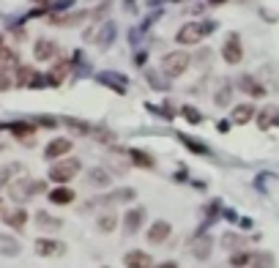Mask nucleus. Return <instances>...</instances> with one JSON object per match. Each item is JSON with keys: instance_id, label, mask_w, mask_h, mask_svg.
<instances>
[{"instance_id": "obj_1", "label": "nucleus", "mask_w": 279, "mask_h": 268, "mask_svg": "<svg viewBox=\"0 0 279 268\" xmlns=\"http://www.w3.org/2000/svg\"><path fill=\"white\" fill-rule=\"evenodd\" d=\"M162 74H164L167 80H178V77H184L186 72H189V66H192V55L189 52H184V50H176V52H167L164 58H162Z\"/></svg>"}, {"instance_id": "obj_2", "label": "nucleus", "mask_w": 279, "mask_h": 268, "mask_svg": "<svg viewBox=\"0 0 279 268\" xmlns=\"http://www.w3.org/2000/svg\"><path fill=\"white\" fill-rule=\"evenodd\" d=\"M46 189L44 180H36V178H20V180H11L8 184V197L14 202H28L30 197L42 194Z\"/></svg>"}, {"instance_id": "obj_3", "label": "nucleus", "mask_w": 279, "mask_h": 268, "mask_svg": "<svg viewBox=\"0 0 279 268\" xmlns=\"http://www.w3.org/2000/svg\"><path fill=\"white\" fill-rule=\"evenodd\" d=\"M80 170H82V162H80L77 156H66V159L52 162V167H50V180H52V184L66 186Z\"/></svg>"}, {"instance_id": "obj_4", "label": "nucleus", "mask_w": 279, "mask_h": 268, "mask_svg": "<svg viewBox=\"0 0 279 268\" xmlns=\"http://www.w3.org/2000/svg\"><path fill=\"white\" fill-rule=\"evenodd\" d=\"M134 197H137V192L132 189V186H124V189H115V192H110V194L96 197V200H88L82 211H90V208H96V206H115V202H132Z\"/></svg>"}, {"instance_id": "obj_5", "label": "nucleus", "mask_w": 279, "mask_h": 268, "mask_svg": "<svg viewBox=\"0 0 279 268\" xmlns=\"http://www.w3.org/2000/svg\"><path fill=\"white\" fill-rule=\"evenodd\" d=\"M206 36L208 33H206V25H202V22H186V25L178 28L176 42L181 46H192V44H200Z\"/></svg>"}, {"instance_id": "obj_6", "label": "nucleus", "mask_w": 279, "mask_h": 268, "mask_svg": "<svg viewBox=\"0 0 279 268\" xmlns=\"http://www.w3.org/2000/svg\"><path fill=\"white\" fill-rule=\"evenodd\" d=\"M222 60L228 66H238L244 60V46H241V36L238 33H228V38L222 44Z\"/></svg>"}, {"instance_id": "obj_7", "label": "nucleus", "mask_w": 279, "mask_h": 268, "mask_svg": "<svg viewBox=\"0 0 279 268\" xmlns=\"http://www.w3.org/2000/svg\"><path fill=\"white\" fill-rule=\"evenodd\" d=\"M145 219H148V211H145L142 206H132L129 211L124 214V230H126V236H134V232L142 230Z\"/></svg>"}, {"instance_id": "obj_8", "label": "nucleus", "mask_w": 279, "mask_h": 268, "mask_svg": "<svg viewBox=\"0 0 279 268\" xmlns=\"http://www.w3.org/2000/svg\"><path fill=\"white\" fill-rule=\"evenodd\" d=\"M72 148H74V142L68 137H55V140H50V142H46L44 159L58 162V159H63V156H68V150H72Z\"/></svg>"}, {"instance_id": "obj_9", "label": "nucleus", "mask_w": 279, "mask_h": 268, "mask_svg": "<svg viewBox=\"0 0 279 268\" xmlns=\"http://www.w3.org/2000/svg\"><path fill=\"white\" fill-rule=\"evenodd\" d=\"M170 236H172V224H170V222H164V219H156V222H150L148 232H145V238H148V244H154V246H159V244H164Z\"/></svg>"}, {"instance_id": "obj_10", "label": "nucleus", "mask_w": 279, "mask_h": 268, "mask_svg": "<svg viewBox=\"0 0 279 268\" xmlns=\"http://www.w3.org/2000/svg\"><path fill=\"white\" fill-rule=\"evenodd\" d=\"M236 88L241 93H246V96H252V98H263L266 96V88L260 85V80L254 77V74H241L238 82H236Z\"/></svg>"}, {"instance_id": "obj_11", "label": "nucleus", "mask_w": 279, "mask_h": 268, "mask_svg": "<svg viewBox=\"0 0 279 268\" xmlns=\"http://www.w3.org/2000/svg\"><path fill=\"white\" fill-rule=\"evenodd\" d=\"M214 254V238L211 236H194V241H192V258L200 260V263H206L208 258Z\"/></svg>"}, {"instance_id": "obj_12", "label": "nucleus", "mask_w": 279, "mask_h": 268, "mask_svg": "<svg viewBox=\"0 0 279 268\" xmlns=\"http://www.w3.org/2000/svg\"><path fill=\"white\" fill-rule=\"evenodd\" d=\"M58 50H60V46L52 42V38H38V42L33 44V58H36V60H44V63L46 60H55Z\"/></svg>"}, {"instance_id": "obj_13", "label": "nucleus", "mask_w": 279, "mask_h": 268, "mask_svg": "<svg viewBox=\"0 0 279 268\" xmlns=\"http://www.w3.org/2000/svg\"><path fill=\"white\" fill-rule=\"evenodd\" d=\"M38 126L33 120H16V124H8V132L14 134L16 140H22L25 145H33V134H36Z\"/></svg>"}, {"instance_id": "obj_14", "label": "nucleus", "mask_w": 279, "mask_h": 268, "mask_svg": "<svg viewBox=\"0 0 279 268\" xmlns=\"http://www.w3.org/2000/svg\"><path fill=\"white\" fill-rule=\"evenodd\" d=\"M88 16H93L90 11H74V14H52L50 22H52V25H60V28H74V25H82Z\"/></svg>"}, {"instance_id": "obj_15", "label": "nucleus", "mask_w": 279, "mask_h": 268, "mask_svg": "<svg viewBox=\"0 0 279 268\" xmlns=\"http://www.w3.org/2000/svg\"><path fill=\"white\" fill-rule=\"evenodd\" d=\"M66 252V246H63L60 241H55V238H38L36 241V254L38 258H58V254Z\"/></svg>"}, {"instance_id": "obj_16", "label": "nucleus", "mask_w": 279, "mask_h": 268, "mask_svg": "<svg viewBox=\"0 0 279 268\" xmlns=\"http://www.w3.org/2000/svg\"><path fill=\"white\" fill-rule=\"evenodd\" d=\"M124 266L126 268H154V260L145 249H132L124 254Z\"/></svg>"}, {"instance_id": "obj_17", "label": "nucleus", "mask_w": 279, "mask_h": 268, "mask_svg": "<svg viewBox=\"0 0 279 268\" xmlns=\"http://www.w3.org/2000/svg\"><path fill=\"white\" fill-rule=\"evenodd\" d=\"M85 178H88V184L93 189H107V186L112 184V172H110L107 167H90Z\"/></svg>"}, {"instance_id": "obj_18", "label": "nucleus", "mask_w": 279, "mask_h": 268, "mask_svg": "<svg viewBox=\"0 0 279 268\" xmlns=\"http://www.w3.org/2000/svg\"><path fill=\"white\" fill-rule=\"evenodd\" d=\"M260 129H271V126H279V107L276 104H266L258 115H254Z\"/></svg>"}, {"instance_id": "obj_19", "label": "nucleus", "mask_w": 279, "mask_h": 268, "mask_svg": "<svg viewBox=\"0 0 279 268\" xmlns=\"http://www.w3.org/2000/svg\"><path fill=\"white\" fill-rule=\"evenodd\" d=\"M68 72H72V63L68 60H55V66H52L50 74H46V85H52V88L63 85V80L68 77Z\"/></svg>"}, {"instance_id": "obj_20", "label": "nucleus", "mask_w": 279, "mask_h": 268, "mask_svg": "<svg viewBox=\"0 0 279 268\" xmlns=\"http://www.w3.org/2000/svg\"><path fill=\"white\" fill-rule=\"evenodd\" d=\"M126 159H129L134 167H142V170H154L156 167V159L150 154H145L142 148H129L126 150Z\"/></svg>"}, {"instance_id": "obj_21", "label": "nucleus", "mask_w": 279, "mask_h": 268, "mask_svg": "<svg viewBox=\"0 0 279 268\" xmlns=\"http://www.w3.org/2000/svg\"><path fill=\"white\" fill-rule=\"evenodd\" d=\"M98 82L107 85V88H112L115 93H126V82H129V80H126L124 74H118V72H102L98 74Z\"/></svg>"}, {"instance_id": "obj_22", "label": "nucleus", "mask_w": 279, "mask_h": 268, "mask_svg": "<svg viewBox=\"0 0 279 268\" xmlns=\"http://www.w3.org/2000/svg\"><path fill=\"white\" fill-rule=\"evenodd\" d=\"M3 222L6 227H14V230H22V227L28 224V211L22 206L11 208V211H3Z\"/></svg>"}, {"instance_id": "obj_23", "label": "nucleus", "mask_w": 279, "mask_h": 268, "mask_svg": "<svg viewBox=\"0 0 279 268\" xmlns=\"http://www.w3.org/2000/svg\"><path fill=\"white\" fill-rule=\"evenodd\" d=\"M232 90H236V85H232L230 80H222V82H219V88L214 90V104H216V107H230Z\"/></svg>"}, {"instance_id": "obj_24", "label": "nucleus", "mask_w": 279, "mask_h": 268, "mask_svg": "<svg viewBox=\"0 0 279 268\" xmlns=\"http://www.w3.org/2000/svg\"><path fill=\"white\" fill-rule=\"evenodd\" d=\"M36 224H38V230H44V232H58L63 227V219L52 216V214H46V211H36Z\"/></svg>"}, {"instance_id": "obj_25", "label": "nucleus", "mask_w": 279, "mask_h": 268, "mask_svg": "<svg viewBox=\"0 0 279 268\" xmlns=\"http://www.w3.org/2000/svg\"><path fill=\"white\" fill-rule=\"evenodd\" d=\"M254 115H258V112H254L252 104H236L232 112H230V120H232V124H238V126H244V124H249Z\"/></svg>"}, {"instance_id": "obj_26", "label": "nucleus", "mask_w": 279, "mask_h": 268, "mask_svg": "<svg viewBox=\"0 0 279 268\" xmlns=\"http://www.w3.org/2000/svg\"><path fill=\"white\" fill-rule=\"evenodd\" d=\"M20 252H22V244L16 241L14 236H6V232H0V254H6V258H16Z\"/></svg>"}, {"instance_id": "obj_27", "label": "nucleus", "mask_w": 279, "mask_h": 268, "mask_svg": "<svg viewBox=\"0 0 279 268\" xmlns=\"http://www.w3.org/2000/svg\"><path fill=\"white\" fill-rule=\"evenodd\" d=\"M74 189H68V186H58V189L50 192V202L52 206H68V202H74Z\"/></svg>"}, {"instance_id": "obj_28", "label": "nucleus", "mask_w": 279, "mask_h": 268, "mask_svg": "<svg viewBox=\"0 0 279 268\" xmlns=\"http://www.w3.org/2000/svg\"><path fill=\"white\" fill-rule=\"evenodd\" d=\"M219 244H222L224 252H238V249H246V241H244V236H238V232H232V230L224 232Z\"/></svg>"}, {"instance_id": "obj_29", "label": "nucleus", "mask_w": 279, "mask_h": 268, "mask_svg": "<svg viewBox=\"0 0 279 268\" xmlns=\"http://www.w3.org/2000/svg\"><path fill=\"white\" fill-rule=\"evenodd\" d=\"M38 72L30 66H16V85L20 88H33V82H36Z\"/></svg>"}, {"instance_id": "obj_30", "label": "nucleus", "mask_w": 279, "mask_h": 268, "mask_svg": "<svg viewBox=\"0 0 279 268\" xmlns=\"http://www.w3.org/2000/svg\"><path fill=\"white\" fill-rule=\"evenodd\" d=\"M115 227H118V214H115V211L98 214V219H96V230L98 232H112Z\"/></svg>"}, {"instance_id": "obj_31", "label": "nucleus", "mask_w": 279, "mask_h": 268, "mask_svg": "<svg viewBox=\"0 0 279 268\" xmlns=\"http://www.w3.org/2000/svg\"><path fill=\"white\" fill-rule=\"evenodd\" d=\"M249 268H276V260H274V254H271L268 249H260V252L252 254Z\"/></svg>"}, {"instance_id": "obj_32", "label": "nucleus", "mask_w": 279, "mask_h": 268, "mask_svg": "<svg viewBox=\"0 0 279 268\" xmlns=\"http://www.w3.org/2000/svg\"><path fill=\"white\" fill-rule=\"evenodd\" d=\"M112 38H115V22H104L102 25V30H98V36L93 38L102 50H107L110 44H112Z\"/></svg>"}, {"instance_id": "obj_33", "label": "nucleus", "mask_w": 279, "mask_h": 268, "mask_svg": "<svg viewBox=\"0 0 279 268\" xmlns=\"http://www.w3.org/2000/svg\"><path fill=\"white\" fill-rule=\"evenodd\" d=\"M90 137L96 140V142H102V145H112L115 140V132L112 129H107V126H93V132H90Z\"/></svg>"}, {"instance_id": "obj_34", "label": "nucleus", "mask_w": 279, "mask_h": 268, "mask_svg": "<svg viewBox=\"0 0 279 268\" xmlns=\"http://www.w3.org/2000/svg\"><path fill=\"white\" fill-rule=\"evenodd\" d=\"M252 254L249 249H238V252H230V266L232 268H249V263H252Z\"/></svg>"}, {"instance_id": "obj_35", "label": "nucleus", "mask_w": 279, "mask_h": 268, "mask_svg": "<svg viewBox=\"0 0 279 268\" xmlns=\"http://www.w3.org/2000/svg\"><path fill=\"white\" fill-rule=\"evenodd\" d=\"M25 170V167L20 164V162H11V164H6V167H0V186H6V184H11V178L14 176H20V172Z\"/></svg>"}, {"instance_id": "obj_36", "label": "nucleus", "mask_w": 279, "mask_h": 268, "mask_svg": "<svg viewBox=\"0 0 279 268\" xmlns=\"http://www.w3.org/2000/svg\"><path fill=\"white\" fill-rule=\"evenodd\" d=\"M16 85V72H11V66H0V90H11Z\"/></svg>"}, {"instance_id": "obj_37", "label": "nucleus", "mask_w": 279, "mask_h": 268, "mask_svg": "<svg viewBox=\"0 0 279 268\" xmlns=\"http://www.w3.org/2000/svg\"><path fill=\"white\" fill-rule=\"evenodd\" d=\"M60 124H63V126H68V129H72L74 134H90V132H93V126H90V124H85V120H80V118H63Z\"/></svg>"}, {"instance_id": "obj_38", "label": "nucleus", "mask_w": 279, "mask_h": 268, "mask_svg": "<svg viewBox=\"0 0 279 268\" xmlns=\"http://www.w3.org/2000/svg\"><path fill=\"white\" fill-rule=\"evenodd\" d=\"M178 140H181L189 150H194V154H208V148L200 142V140H192V137H186V134H178Z\"/></svg>"}, {"instance_id": "obj_39", "label": "nucleus", "mask_w": 279, "mask_h": 268, "mask_svg": "<svg viewBox=\"0 0 279 268\" xmlns=\"http://www.w3.org/2000/svg\"><path fill=\"white\" fill-rule=\"evenodd\" d=\"M33 124L42 126V129H58V124H60V120L52 118V115H36V118H33Z\"/></svg>"}, {"instance_id": "obj_40", "label": "nucleus", "mask_w": 279, "mask_h": 268, "mask_svg": "<svg viewBox=\"0 0 279 268\" xmlns=\"http://www.w3.org/2000/svg\"><path fill=\"white\" fill-rule=\"evenodd\" d=\"M16 63V52L8 46H0V66H14Z\"/></svg>"}, {"instance_id": "obj_41", "label": "nucleus", "mask_w": 279, "mask_h": 268, "mask_svg": "<svg viewBox=\"0 0 279 268\" xmlns=\"http://www.w3.org/2000/svg\"><path fill=\"white\" fill-rule=\"evenodd\" d=\"M181 112H184V118H186V120H189V124H200V120H202L200 110H194V107H184V110H181Z\"/></svg>"}, {"instance_id": "obj_42", "label": "nucleus", "mask_w": 279, "mask_h": 268, "mask_svg": "<svg viewBox=\"0 0 279 268\" xmlns=\"http://www.w3.org/2000/svg\"><path fill=\"white\" fill-rule=\"evenodd\" d=\"M154 268H178V263L176 260H164V263H156Z\"/></svg>"}, {"instance_id": "obj_43", "label": "nucleus", "mask_w": 279, "mask_h": 268, "mask_svg": "<svg viewBox=\"0 0 279 268\" xmlns=\"http://www.w3.org/2000/svg\"><path fill=\"white\" fill-rule=\"evenodd\" d=\"M30 3H38V6H42V8H46V6L52 3V0H30Z\"/></svg>"}, {"instance_id": "obj_44", "label": "nucleus", "mask_w": 279, "mask_h": 268, "mask_svg": "<svg viewBox=\"0 0 279 268\" xmlns=\"http://www.w3.org/2000/svg\"><path fill=\"white\" fill-rule=\"evenodd\" d=\"M211 6H222V3H228V0H208Z\"/></svg>"}, {"instance_id": "obj_45", "label": "nucleus", "mask_w": 279, "mask_h": 268, "mask_svg": "<svg viewBox=\"0 0 279 268\" xmlns=\"http://www.w3.org/2000/svg\"><path fill=\"white\" fill-rule=\"evenodd\" d=\"M68 3H72V0H60V6H63V8H66V6H68Z\"/></svg>"}, {"instance_id": "obj_46", "label": "nucleus", "mask_w": 279, "mask_h": 268, "mask_svg": "<svg viewBox=\"0 0 279 268\" xmlns=\"http://www.w3.org/2000/svg\"><path fill=\"white\" fill-rule=\"evenodd\" d=\"M0 46H3V33H0Z\"/></svg>"}, {"instance_id": "obj_47", "label": "nucleus", "mask_w": 279, "mask_h": 268, "mask_svg": "<svg viewBox=\"0 0 279 268\" xmlns=\"http://www.w3.org/2000/svg\"><path fill=\"white\" fill-rule=\"evenodd\" d=\"M0 208H3V200H0Z\"/></svg>"}, {"instance_id": "obj_48", "label": "nucleus", "mask_w": 279, "mask_h": 268, "mask_svg": "<svg viewBox=\"0 0 279 268\" xmlns=\"http://www.w3.org/2000/svg\"><path fill=\"white\" fill-rule=\"evenodd\" d=\"M176 3H178V0H176Z\"/></svg>"}, {"instance_id": "obj_49", "label": "nucleus", "mask_w": 279, "mask_h": 268, "mask_svg": "<svg viewBox=\"0 0 279 268\" xmlns=\"http://www.w3.org/2000/svg\"><path fill=\"white\" fill-rule=\"evenodd\" d=\"M230 268H232V266H230Z\"/></svg>"}]
</instances>
